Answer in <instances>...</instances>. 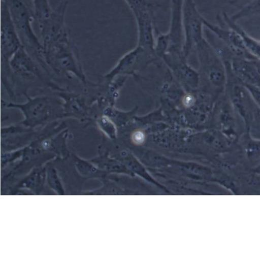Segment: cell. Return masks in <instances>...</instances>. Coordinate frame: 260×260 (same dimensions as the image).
Masks as SVG:
<instances>
[{
    "label": "cell",
    "instance_id": "1",
    "mask_svg": "<svg viewBox=\"0 0 260 260\" xmlns=\"http://www.w3.org/2000/svg\"><path fill=\"white\" fill-rule=\"evenodd\" d=\"M11 17L22 46L28 53L44 56L42 44L32 26L34 15L22 0H7Z\"/></svg>",
    "mask_w": 260,
    "mask_h": 260
},
{
    "label": "cell",
    "instance_id": "2",
    "mask_svg": "<svg viewBox=\"0 0 260 260\" xmlns=\"http://www.w3.org/2000/svg\"><path fill=\"white\" fill-rule=\"evenodd\" d=\"M1 47L2 58L5 62L11 59L22 47L11 17L7 0H1Z\"/></svg>",
    "mask_w": 260,
    "mask_h": 260
},
{
    "label": "cell",
    "instance_id": "3",
    "mask_svg": "<svg viewBox=\"0 0 260 260\" xmlns=\"http://www.w3.org/2000/svg\"><path fill=\"white\" fill-rule=\"evenodd\" d=\"M24 111L26 119L24 123L34 126L48 120L51 116V107L48 99H36L23 105H16Z\"/></svg>",
    "mask_w": 260,
    "mask_h": 260
},
{
    "label": "cell",
    "instance_id": "4",
    "mask_svg": "<svg viewBox=\"0 0 260 260\" xmlns=\"http://www.w3.org/2000/svg\"><path fill=\"white\" fill-rule=\"evenodd\" d=\"M231 67L233 73L244 84L260 86V68L255 63L245 60H236Z\"/></svg>",
    "mask_w": 260,
    "mask_h": 260
},
{
    "label": "cell",
    "instance_id": "5",
    "mask_svg": "<svg viewBox=\"0 0 260 260\" xmlns=\"http://www.w3.org/2000/svg\"><path fill=\"white\" fill-rule=\"evenodd\" d=\"M252 98L244 86L235 85L232 92L233 105L241 116L249 122L253 116L252 105L250 100Z\"/></svg>",
    "mask_w": 260,
    "mask_h": 260
},
{
    "label": "cell",
    "instance_id": "6",
    "mask_svg": "<svg viewBox=\"0 0 260 260\" xmlns=\"http://www.w3.org/2000/svg\"><path fill=\"white\" fill-rule=\"evenodd\" d=\"M34 18L38 24L47 17L52 11L49 0H32Z\"/></svg>",
    "mask_w": 260,
    "mask_h": 260
},
{
    "label": "cell",
    "instance_id": "7",
    "mask_svg": "<svg viewBox=\"0 0 260 260\" xmlns=\"http://www.w3.org/2000/svg\"><path fill=\"white\" fill-rule=\"evenodd\" d=\"M254 102L260 108V86L244 84Z\"/></svg>",
    "mask_w": 260,
    "mask_h": 260
},
{
    "label": "cell",
    "instance_id": "8",
    "mask_svg": "<svg viewBox=\"0 0 260 260\" xmlns=\"http://www.w3.org/2000/svg\"><path fill=\"white\" fill-rule=\"evenodd\" d=\"M145 138V133L141 130H136L132 133V139L136 144H140L142 143L144 141Z\"/></svg>",
    "mask_w": 260,
    "mask_h": 260
},
{
    "label": "cell",
    "instance_id": "9",
    "mask_svg": "<svg viewBox=\"0 0 260 260\" xmlns=\"http://www.w3.org/2000/svg\"><path fill=\"white\" fill-rule=\"evenodd\" d=\"M193 97L190 94H187L183 99V104L186 107H190L193 103Z\"/></svg>",
    "mask_w": 260,
    "mask_h": 260
}]
</instances>
